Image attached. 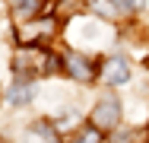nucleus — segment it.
<instances>
[{"label":"nucleus","mask_w":149,"mask_h":143,"mask_svg":"<svg viewBox=\"0 0 149 143\" xmlns=\"http://www.w3.org/2000/svg\"><path fill=\"white\" fill-rule=\"evenodd\" d=\"M67 70H70V76L79 80V83H92V80H95V64H92V57L67 54Z\"/></svg>","instance_id":"obj_4"},{"label":"nucleus","mask_w":149,"mask_h":143,"mask_svg":"<svg viewBox=\"0 0 149 143\" xmlns=\"http://www.w3.org/2000/svg\"><path fill=\"white\" fill-rule=\"evenodd\" d=\"M38 6H41V0H13V10L22 13V16H35Z\"/></svg>","instance_id":"obj_7"},{"label":"nucleus","mask_w":149,"mask_h":143,"mask_svg":"<svg viewBox=\"0 0 149 143\" xmlns=\"http://www.w3.org/2000/svg\"><path fill=\"white\" fill-rule=\"evenodd\" d=\"M48 32H51V22H38V26H29L26 32H19V38L22 41H41Z\"/></svg>","instance_id":"obj_6"},{"label":"nucleus","mask_w":149,"mask_h":143,"mask_svg":"<svg viewBox=\"0 0 149 143\" xmlns=\"http://www.w3.org/2000/svg\"><path fill=\"white\" fill-rule=\"evenodd\" d=\"M120 121V102L118 99H102L92 111V127L95 130H111Z\"/></svg>","instance_id":"obj_2"},{"label":"nucleus","mask_w":149,"mask_h":143,"mask_svg":"<svg viewBox=\"0 0 149 143\" xmlns=\"http://www.w3.org/2000/svg\"><path fill=\"white\" fill-rule=\"evenodd\" d=\"M76 143H98V130H95V127H92V130H86Z\"/></svg>","instance_id":"obj_8"},{"label":"nucleus","mask_w":149,"mask_h":143,"mask_svg":"<svg viewBox=\"0 0 149 143\" xmlns=\"http://www.w3.org/2000/svg\"><path fill=\"white\" fill-rule=\"evenodd\" d=\"M60 60L54 54H45V51H35V48H32V51H19V54L13 57V67H16V70H19V73H51V70H54V67H57Z\"/></svg>","instance_id":"obj_1"},{"label":"nucleus","mask_w":149,"mask_h":143,"mask_svg":"<svg viewBox=\"0 0 149 143\" xmlns=\"http://www.w3.org/2000/svg\"><path fill=\"white\" fill-rule=\"evenodd\" d=\"M102 76H105V83H111V86H124L130 80V64L124 57H108L105 67H102Z\"/></svg>","instance_id":"obj_3"},{"label":"nucleus","mask_w":149,"mask_h":143,"mask_svg":"<svg viewBox=\"0 0 149 143\" xmlns=\"http://www.w3.org/2000/svg\"><path fill=\"white\" fill-rule=\"evenodd\" d=\"M32 95H35V86H32V83H19V86L10 89L6 99H10L13 105H22V102H32Z\"/></svg>","instance_id":"obj_5"}]
</instances>
